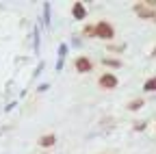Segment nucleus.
<instances>
[{"mask_svg":"<svg viewBox=\"0 0 156 154\" xmlns=\"http://www.w3.org/2000/svg\"><path fill=\"white\" fill-rule=\"evenodd\" d=\"M54 143H56V137H54L52 132H50V134H44V137L37 139V145H39V148H52Z\"/></svg>","mask_w":156,"mask_h":154,"instance_id":"nucleus-5","label":"nucleus"},{"mask_svg":"<svg viewBox=\"0 0 156 154\" xmlns=\"http://www.w3.org/2000/svg\"><path fill=\"white\" fill-rule=\"evenodd\" d=\"M143 104H145L143 98H136V100L128 102V111H139V109H143Z\"/></svg>","mask_w":156,"mask_h":154,"instance_id":"nucleus-8","label":"nucleus"},{"mask_svg":"<svg viewBox=\"0 0 156 154\" xmlns=\"http://www.w3.org/2000/svg\"><path fill=\"white\" fill-rule=\"evenodd\" d=\"M134 13L141 17V20H150V17H156V9L150 7L147 2H134Z\"/></svg>","mask_w":156,"mask_h":154,"instance_id":"nucleus-1","label":"nucleus"},{"mask_svg":"<svg viewBox=\"0 0 156 154\" xmlns=\"http://www.w3.org/2000/svg\"><path fill=\"white\" fill-rule=\"evenodd\" d=\"M143 128H145V122H136L134 124V130H143Z\"/></svg>","mask_w":156,"mask_h":154,"instance_id":"nucleus-13","label":"nucleus"},{"mask_svg":"<svg viewBox=\"0 0 156 154\" xmlns=\"http://www.w3.org/2000/svg\"><path fill=\"white\" fill-rule=\"evenodd\" d=\"M102 63H104L106 67H122V61H119V59H108V56H106V59H102Z\"/></svg>","mask_w":156,"mask_h":154,"instance_id":"nucleus-10","label":"nucleus"},{"mask_svg":"<svg viewBox=\"0 0 156 154\" xmlns=\"http://www.w3.org/2000/svg\"><path fill=\"white\" fill-rule=\"evenodd\" d=\"M95 35L100 37V39H111V41H113L115 28H113V24H108V22H98V24H95Z\"/></svg>","mask_w":156,"mask_h":154,"instance_id":"nucleus-2","label":"nucleus"},{"mask_svg":"<svg viewBox=\"0 0 156 154\" xmlns=\"http://www.w3.org/2000/svg\"><path fill=\"white\" fill-rule=\"evenodd\" d=\"M98 85H100L102 89H106V91H111V89L117 87V76L115 74H102L100 81H98Z\"/></svg>","mask_w":156,"mask_h":154,"instance_id":"nucleus-3","label":"nucleus"},{"mask_svg":"<svg viewBox=\"0 0 156 154\" xmlns=\"http://www.w3.org/2000/svg\"><path fill=\"white\" fill-rule=\"evenodd\" d=\"M72 15L76 17V20H85V15H87L85 5H83V2H74V7H72Z\"/></svg>","mask_w":156,"mask_h":154,"instance_id":"nucleus-6","label":"nucleus"},{"mask_svg":"<svg viewBox=\"0 0 156 154\" xmlns=\"http://www.w3.org/2000/svg\"><path fill=\"white\" fill-rule=\"evenodd\" d=\"M93 70V63L87 59V56H78L76 59V72L78 74H89Z\"/></svg>","mask_w":156,"mask_h":154,"instance_id":"nucleus-4","label":"nucleus"},{"mask_svg":"<svg viewBox=\"0 0 156 154\" xmlns=\"http://www.w3.org/2000/svg\"><path fill=\"white\" fill-rule=\"evenodd\" d=\"M152 56H156V48H154V50H152Z\"/></svg>","mask_w":156,"mask_h":154,"instance_id":"nucleus-15","label":"nucleus"},{"mask_svg":"<svg viewBox=\"0 0 156 154\" xmlns=\"http://www.w3.org/2000/svg\"><path fill=\"white\" fill-rule=\"evenodd\" d=\"M143 91H156V76H152L143 83Z\"/></svg>","mask_w":156,"mask_h":154,"instance_id":"nucleus-9","label":"nucleus"},{"mask_svg":"<svg viewBox=\"0 0 156 154\" xmlns=\"http://www.w3.org/2000/svg\"><path fill=\"white\" fill-rule=\"evenodd\" d=\"M65 52H67V46L61 44V48H58V61H56V70H63V59H65Z\"/></svg>","mask_w":156,"mask_h":154,"instance_id":"nucleus-7","label":"nucleus"},{"mask_svg":"<svg viewBox=\"0 0 156 154\" xmlns=\"http://www.w3.org/2000/svg\"><path fill=\"white\" fill-rule=\"evenodd\" d=\"M85 35H87V37H98V35H95V26H91V24L85 26Z\"/></svg>","mask_w":156,"mask_h":154,"instance_id":"nucleus-12","label":"nucleus"},{"mask_svg":"<svg viewBox=\"0 0 156 154\" xmlns=\"http://www.w3.org/2000/svg\"><path fill=\"white\" fill-rule=\"evenodd\" d=\"M111 50H115V52H119V50H124V46H108Z\"/></svg>","mask_w":156,"mask_h":154,"instance_id":"nucleus-14","label":"nucleus"},{"mask_svg":"<svg viewBox=\"0 0 156 154\" xmlns=\"http://www.w3.org/2000/svg\"><path fill=\"white\" fill-rule=\"evenodd\" d=\"M44 13H46V26H50V2H44Z\"/></svg>","mask_w":156,"mask_h":154,"instance_id":"nucleus-11","label":"nucleus"}]
</instances>
